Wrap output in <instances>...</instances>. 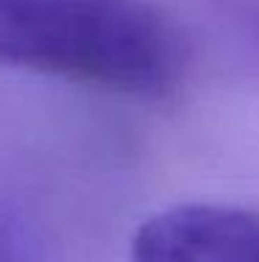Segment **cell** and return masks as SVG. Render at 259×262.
I'll return each mask as SVG.
<instances>
[{
  "instance_id": "cell-1",
  "label": "cell",
  "mask_w": 259,
  "mask_h": 262,
  "mask_svg": "<svg viewBox=\"0 0 259 262\" xmlns=\"http://www.w3.org/2000/svg\"><path fill=\"white\" fill-rule=\"evenodd\" d=\"M0 67L162 98L187 70V45L148 0H0Z\"/></svg>"
},
{
  "instance_id": "cell-2",
  "label": "cell",
  "mask_w": 259,
  "mask_h": 262,
  "mask_svg": "<svg viewBox=\"0 0 259 262\" xmlns=\"http://www.w3.org/2000/svg\"><path fill=\"white\" fill-rule=\"evenodd\" d=\"M131 262H259V209L190 201L159 209L131 234Z\"/></svg>"
},
{
  "instance_id": "cell-3",
  "label": "cell",
  "mask_w": 259,
  "mask_h": 262,
  "mask_svg": "<svg viewBox=\"0 0 259 262\" xmlns=\"http://www.w3.org/2000/svg\"><path fill=\"white\" fill-rule=\"evenodd\" d=\"M0 262H22V251L17 246V237L11 232V226L0 215Z\"/></svg>"
}]
</instances>
